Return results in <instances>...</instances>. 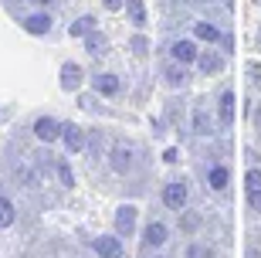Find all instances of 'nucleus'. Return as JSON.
<instances>
[{
    "label": "nucleus",
    "instance_id": "f257e3e1",
    "mask_svg": "<svg viewBox=\"0 0 261 258\" xmlns=\"http://www.w3.org/2000/svg\"><path fill=\"white\" fill-rule=\"evenodd\" d=\"M136 218H139V207H136V204H122V207L116 210V234L119 238H133Z\"/></svg>",
    "mask_w": 261,
    "mask_h": 258
},
{
    "label": "nucleus",
    "instance_id": "f03ea898",
    "mask_svg": "<svg viewBox=\"0 0 261 258\" xmlns=\"http://www.w3.org/2000/svg\"><path fill=\"white\" fill-rule=\"evenodd\" d=\"M92 248H95L98 258H122V255H126V248H122V238H119V234H98V238L92 241Z\"/></svg>",
    "mask_w": 261,
    "mask_h": 258
},
{
    "label": "nucleus",
    "instance_id": "7ed1b4c3",
    "mask_svg": "<svg viewBox=\"0 0 261 258\" xmlns=\"http://www.w3.org/2000/svg\"><path fill=\"white\" fill-rule=\"evenodd\" d=\"M163 204L180 214L184 204H187V180H170V183H166V187H163Z\"/></svg>",
    "mask_w": 261,
    "mask_h": 258
},
{
    "label": "nucleus",
    "instance_id": "20e7f679",
    "mask_svg": "<svg viewBox=\"0 0 261 258\" xmlns=\"http://www.w3.org/2000/svg\"><path fill=\"white\" fill-rule=\"evenodd\" d=\"M34 136L41 143H55V139H61V123L51 119V115H38L34 119Z\"/></svg>",
    "mask_w": 261,
    "mask_h": 258
},
{
    "label": "nucleus",
    "instance_id": "39448f33",
    "mask_svg": "<svg viewBox=\"0 0 261 258\" xmlns=\"http://www.w3.org/2000/svg\"><path fill=\"white\" fill-rule=\"evenodd\" d=\"M61 143H65L68 153H82L85 150V129L75 123H65L61 126Z\"/></svg>",
    "mask_w": 261,
    "mask_h": 258
},
{
    "label": "nucleus",
    "instance_id": "423d86ee",
    "mask_svg": "<svg viewBox=\"0 0 261 258\" xmlns=\"http://www.w3.org/2000/svg\"><path fill=\"white\" fill-rule=\"evenodd\" d=\"M217 115H221V126H224V129H231V126H234V115H238V99H234L231 88H227V92H221Z\"/></svg>",
    "mask_w": 261,
    "mask_h": 258
},
{
    "label": "nucleus",
    "instance_id": "0eeeda50",
    "mask_svg": "<svg viewBox=\"0 0 261 258\" xmlns=\"http://www.w3.org/2000/svg\"><path fill=\"white\" fill-rule=\"evenodd\" d=\"M197 68H200L203 75H221L224 72V55L221 51H200V55H197Z\"/></svg>",
    "mask_w": 261,
    "mask_h": 258
},
{
    "label": "nucleus",
    "instance_id": "6e6552de",
    "mask_svg": "<svg viewBox=\"0 0 261 258\" xmlns=\"http://www.w3.org/2000/svg\"><path fill=\"white\" fill-rule=\"evenodd\" d=\"M170 55H173V61H180V65H190V61H197L200 48H197V44H194L190 38H180V41H173Z\"/></svg>",
    "mask_w": 261,
    "mask_h": 258
},
{
    "label": "nucleus",
    "instance_id": "1a4fd4ad",
    "mask_svg": "<svg viewBox=\"0 0 261 258\" xmlns=\"http://www.w3.org/2000/svg\"><path fill=\"white\" fill-rule=\"evenodd\" d=\"M194 133H200V136L214 133L211 112H207V99H197V102H194Z\"/></svg>",
    "mask_w": 261,
    "mask_h": 258
},
{
    "label": "nucleus",
    "instance_id": "9d476101",
    "mask_svg": "<svg viewBox=\"0 0 261 258\" xmlns=\"http://www.w3.org/2000/svg\"><path fill=\"white\" fill-rule=\"evenodd\" d=\"M143 245H146V248H160V245H166V224H163V221H149V224H146Z\"/></svg>",
    "mask_w": 261,
    "mask_h": 258
},
{
    "label": "nucleus",
    "instance_id": "9b49d317",
    "mask_svg": "<svg viewBox=\"0 0 261 258\" xmlns=\"http://www.w3.org/2000/svg\"><path fill=\"white\" fill-rule=\"evenodd\" d=\"M82 75H85V72L78 65H71V61L61 65V88H65V92H75V88L82 85Z\"/></svg>",
    "mask_w": 261,
    "mask_h": 258
},
{
    "label": "nucleus",
    "instance_id": "f8f14e48",
    "mask_svg": "<svg viewBox=\"0 0 261 258\" xmlns=\"http://www.w3.org/2000/svg\"><path fill=\"white\" fill-rule=\"evenodd\" d=\"M92 85H95V92L98 96H119V78L116 75H109V72H102V75H95L92 78Z\"/></svg>",
    "mask_w": 261,
    "mask_h": 258
},
{
    "label": "nucleus",
    "instance_id": "ddd939ff",
    "mask_svg": "<svg viewBox=\"0 0 261 258\" xmlns=\"http://www.w3.org/2000/svg\"><path fill=\"white\" fill-rule=\"evenodd\" d=\"M112 170H116V173H129V170H133V150L116 146V150H112Z\"/></svg>",
    "mask_w": 261,
    "mask_h": 258
},
{
    "label": "nucleus",
    "instance_id": "4468645a",
    "mask_svg": "<svg viewBox=\"0 0 261 258\" xmlns=\"http://www.w3.org/2000/svg\"><path fill=\"white\" fill-rule=\"evenodd\" d=\"M24 31H28V34H48L51 31V17L48 14H31V17L24 20Z\"/></svg>",
    "mask_w": 261,
    "mask_h": 258
},
{
    "label": "nucleus",
    "instance_id": "2eb2a0df",
    "mask_svg": "<svg viewBox=\"0 0 261 258\" xmlns=\"http://www.w3.org/2000/svg\"><path fill=\"white\" fill-rule=\"evenodd\" d=\"M126 17L133 20L136 28H143L146 24V4L143 0H126Z\"/></svg>",
    "mask_w": 261,
    "mask_h": 258
},
{
    "label": "nucleus",
    "instance_id": "dca6fc26",
    "mask_svg": "<svg viewBox=\"0 0 261 258\" xmlns=\"http://www.w3.org/2000/svg\"><path fill=\"white\" fill-rule=\"evenodd\" d=\"M227 180H231L227 167H211V173H207V183H211V191H224V187H227Z\"/></svg>",
    "mask_w": 261,
    "mask_h": 258
},
{
    "label": "nucleus",
    "instance_id": "f3484780",
    "mask_svg": "<svg viewBox=\"0 0 261 258\" xmlns=\"http://www.w3.org/2000/svg\"><path fill=\"white\" fill-rule=\"evenodd\" d=\"M194 34L200 41H207V44H214V41H221V31L214 28V24H207V20H200V24H197L194 28Z\"/></svg>",
    "mask_w": 261,
    "mask_h": 258
},
{
    "label": "nucleus",
    "instance_id": "a211bd4d",
    "mask_svg": "<svg viewBox=\"0 0 261 258\" xmlns=\"http://www.w3.org/2000/svg\"><path fill=\"white\" fill-rule=\"evenodd\" d=\"M88 31H95V17H78L75 24L68 28V34H71V38H85Z\"/></svg>",
    "mask_w": 261,
    "mask_h": 258
},
{
    "label": "nucleus",
    "instance_id": "6ab92c4d",
    "mask_svg": "<svg viewBox=\"0 0 261 258\" xmlns=\"http://www.w3.org/2000/svg\"><path fill=\"white\" fill-rule=\"evenodd\" d=\"M166 82H170V85H180V88H184L187 85V68L184 65H180V61H176V65H170V68H166Z\"/></svg>",
    "mask_w": 261,
    "mask_h": 258
},
{
    "label": "nucleus",
    "instance_id": "aec40b11",
    "mask_svg": "<svg viewBox=\"0 0 261 258\" xmlns=\"http://www.w3.org/2000/svg\"><path fill=\"white\" fill-rule=\"evenodd\" d=\"M85 51H88V55H102V51H106V38L95 34V31H88V34H85Z\"/></svg>",
    "mask_w": 261,
    "mask_h": 258
},
{
    "label": "nucleus",
    "instance_id": "412c9836",
    "mask_svg": "<svg viewBox=\"0 0 261 258\" xmlns=\"http://www.w3.org/2000/svg\"><path fill=\"white\" fill-rule=\"evenodd\" d=\"M200 214H197V210H184V214H180V228L187 231V234H194L197 228H200Z\"/></svg>",
    "mask_w": 261,
    "mask_h": 258
},
{
    "label": "nucleus",
    "instance_id": "4be33fe9",
    "mask_svg": "<svg viewBox=\"0 0 261 258\" xmlns=\"http://www.w3.org/2000/svg\"><path fill=\"white\" fill-rule=\"evenodd\" d=\"M187 258H214V248L203 245V241H190L187 245Z\"/></svg>",
    "mask_w": 261,
    "mask_h": 258
},
{
    "label": "nucleus",
    "instance_id": "5701e85b",
    "mask_svg": "<svg viewBox=\"0 0 261 258\" xmlns=\"http://www.w3.org/2000/svg\"><path fill=\"white\" fill-rule=\"evenodd\" d=\"M10 224H14V204L0 197V228H10Z\"/></svg>",
    "mask_w": 261,
    "mask_h": 258
},
{
    "label": "nucleus",
    "instance_id": "b1692460",
    "mask_svg": "<svg viewBox=\"0 0 261 258\" xmlns=\"http://www.w3.org/2000/svg\"><path fill=\"white\" fill-rule=\"evenodd\" d=\"M55 170H58V180L65 183V187H71V183H75V173H71V167H68L65 160H61L58 167H55Z\"/></svg>",
    "mask_w": 261,
    "mask_h": 258
},
{
    "label": "nucleus",
    "instance_id": "393cba45",
    "mask_svg": "<svg viewBox=\"0 0 261 258\" xmlns=\"http://www.w3.org/2000/svg\"><path fill=\"white\" fill-rule=\"evenodd\" d=\"M244 187H248V191H261V170H248L244 173Z\"/></svg>",
    "mask_w": 261,
    "mask_h": 258
},
{
    "label": "nucleus",
    "instance_id": "a878e982",
    "mask_svg": "<svg viewBox=\"0 0 261 258\" xmlns=\"http://www.w3.org/2000/svg\"><path fill=\"white\" fill-rule=\"evenodd\" d=\"M129 48H133V55H146V51H149V41H146L143 34H136V38L129 41Z\"/></svg>",
    "mask_w": 261,
    "mask_h": 258
},
{
    "label": "nucleus",
    "instance_id": "bb28decb",
    "mask_svg": "<svg viewBox=\"0 0 261 258\" xmlns=\"http://www.w3.org/2000/svg\"><path fill=\"white\" fill-rule=\"evenodd\" d=\"M248 204H251V210L261 214V191H248Z\"/></svg>",
    "mask_w": 261,
    "mask_h": 258
},
{
    "label": "nucleus",
    "instance_id": "cd10ccee",
    "mask_svg": "<svg viewBox=\"0 0 261 258\" xmlns=\"http://www.w3.org/2000/svg\"><path fill=\"white\" fill-rule=\"evenodd\" d=\"M102 4H106V10H122L126 7V0H102Z\"/></svg>",
    "mask_w": 261,
    "mask_h": 258
},
{
    "label": "nucleus",
    "instance_id": "c85d7f7f",
    "mask_svg": "<svg viewBox=\"0 0 261 258\" xmlns=\"http://www.w3.org/2000/svg\"><path fill=\"white\" fill-rule=\"evenodd\" d=\"M163 160H166V163H176V160H180V150H166Z\"/></svg>",
    "mask_w": 261,
    "mask_h": 258
},
{
    "label": "nucleus",
    "instance_id": "c756f323",
    "mask_svg": "<svg viewBox=\"0 0 261 258\" xmlns=\"http://www.w3.org/2000/svg\"><path fill=\"white\" fill-rule=\"evenodd\" d=\"M248 72H251V82H254V85H261V72H258V68L251 65V68H248Z\"/></svg>",
    "mask_w": 261,
    "mask_h": 258
},
{
    "label": "nucleus",
    "instance_id": "7c9ffc66",
    "mask_svg": "<svg viewBox=\"0 0 261 258\" xmlns=\"http://www.w3.org/2000/svg\"><path fill=\"white\" fill-rule=\"evenodd\" d=\"M4 119H7V112H4V109H0V123H4Z\"/></svg>",
    "mask_w": 261,
    "mask_h": 258
},
{
    "label": "nucleus",
    "instance_id": "2f4dec72",
    "mask_svg": "<svg viewBox=\"0 0 261 258\" xmlns=\"http://www.w3.org/2000/svg\"><path fill=\"white\" fill-rule=\"evenodd\" d=\"M38 4H44V0H38Z\"/></svg>",
    "mask_w": 261,
    "mask_h": 258
}]
</instances>
